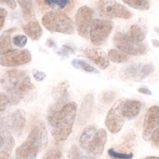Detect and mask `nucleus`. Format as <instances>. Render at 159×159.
Returning <instances> with one entry per match:
<instances>
[{
    "label": "nucleus",
    "mask_w": 159,
    "mask_h": 159,
    "mask_svg": "<svg viewBox=\"0 0 159 159\" xmlns=\"http://www.w3.org/2000/svg\"><path fill=\"white\" fill-rule=\"evenodd\" d=\"M0 84L12 104L18 103L28 92L34 88L25 72L19 70L6 71L0 78Z\"/></svg>",
    "instance_id": "1"
},
{
    "label": "nucleus",
    "mask_w": 159,
    "mask_h": 159,
    "mask_svg": "<svg viewBox=\"0 0 159 159\" xmlns=\"http://www.w3.org/2000/svg\"><path fill=\"white\" fill-rule=\"evenodd\" d=\"M77 104L73 101L66 103L58 112L48 115V120L52 127L51 133L56 140L64 141L71 134Z\"/></svg>",
    "instance_id": "2"
},
{
    "label": "nucleus",
    "mask_w": 159,
    "mask_h": 159,
    "mask_svg": "<svg viewBox=\"0 0 159 159\" xmlns=\"http://www.w3.org/2000/svg\"><path fill=\"white\" fill-rule=\"evenodd\" d=\"M48 142L47 132L45 123L37 122L26 140L16 150L17 159H36L38 154Z\"/></svg>",
    "instance_id": "3"
},
{
    "label": "nucleus",
    "mask_w": 159,
    "mask_h": 159,
    "mask_svg": "<svg viewBox=\"0 0 159 159\" xmlns=\"http://www.w3.org/2000/svg\"><path fill=\"white\" fill-rule=\"evenodd\" d=\"M107 140V133L104 129H97L94 126H89L82 132L80 145L87 153L94 157H99L104 150Z\"/></svg>",
    "instance_id": "4"
},
{
    "label": "nucleus",
    "mask_w": 159,
    "mask_h": 159,
    "mask_svg": "<svg viewBox=\"0 0 159 159\" xmlns=\"http://www.w3.org/2000/svg\"><path fill=\"white\" fill-rule=\"evenodd\" d=\"M42 23L51 32L65 34L74 33L75 29L72 20L61 11H51L46 13L42 17Z\"/></svg>",
    "instance_id": "5"
},
{
    "label": "nucleus",
    "mask_w": 159,
    "mask_h": 159,
    "mask_svg": "<svg viewBox=\"0 0 159 159\" xmlns=\"http://www.w3.org/2000/svg\"><path fill=\"white\" fill-rule=\"evenodd\" d=\"M97 9L99 16L105 19L116 17L128 19L132 16L127 8L115 0H99Z\"/></svg>",
    "instance_id": "6"
},
{
    "label": "nucleus",
    "mask_w": 159,
    "mask_h": 159,
    "mask_svg": "<svg viewBox=\"0 0 159 159\" xmlns=\"http://www.w3.org/2000/svg\"><path fill=\"white\" fill-rule=\"evenodd\" d=\"M113 43L117 48L126 54L139 56L145 54L147 52V47L143 43L134 42L126 34L121 32L115 34Z\"/></svg>",
    "instance_id": "7"
},
{
    "label": "nucleus",
    "mask_w": 159,
    "mask_h": 159,
    "mask_svg": "<svg viewBox=\"0 0 159 159\" xmlns=\"http://www.w3.org/2000/svg\"><path fill=\"white\" fill-rule=\"evenodd\" d=\"M113 28V22L107 20L95 19L92 20L89 37L91 42L95 45H99L107 39Z\"/></svg>",
    "instance_id": "8"
},
{
    "label": "nucleus",
    "mask_w": 159,
    "mask_h": 159,
    "mask_svg": "<svg viewBox=\"0 0 159 159\" xmlns=\"http://www.w3.org/2000/svg\"><path fill=\"white\" fill-rule=\"evenodd\" d=\"M122 99L123 98H121L115 102L109 111L106 118L105 124L112 134L119 132L127 120L122 111Z\"/></svg>",
    "instance_id": "9"
},
{
    "label": "nucleus",
    "mask_w": 159,
    "mask_h": 159,
    "mask_svg": "<svg viewBox=\"0 0 159 159\" xmlns=\"http://www.w3.org/2000/svg\"><path fill=\"white\" fill-rule=\"evenodd\" d=\"M31 59V53L27 49L12 50L0 57V65L8 67L19 66L30 62Z\"/></svg>",
    "instance_id": "10"
},
{
    "label": "nucleus",
    "mask_w": 159,
    "mask_h": 159,
    "mask_svg": "<svg viewBox=\"0 0 159 159\" xmlns=\"http://www.w3.org/2000/svg\"><path fill=\"white\" fill-rule=\"evenodd\" d=\"M93 11L86 6L78 9L75 15V25L80 36L86 37L90 30Z\"/></svg>",
    "instance_id": "11"
},
{
    "label": "nucleus",
    "mask_w": 159,
    "mask_h": 159,
    "mask_svg": "<svg viewBox=\"0 0 159 159\" xmlns=\"http://www.w3.org/2000/svg\"><path fill=\"white\" fill-rule=\"evenodd\" d=\"M159 125V106H152L149 107L145 116L142 137L145 141H148L152 132Z\"/></svg>",
    "instance_id": "12"
},
{
    "label": "nucleus",
    "mask_w": 159,
    "mask_h": 159,
    "mask_svg": "<svg viewBox=\"0 0 159 159\" xmlns=\"http://www.w3.org/2000/svg\"><path fill=\"white\" fill-rule=\"evenodd\" d=\"M143 66L142 63H133L124 67L120 73V78L125 81H142L146 78L143 71Z\"/></svg>",
    "instance_id": "13"
},
{
    "label": "nucleus",
    "mask_w": 159,
    "mask_h": 159,
    "mask_svg": "<svg viewBox=\"0 0 159 159\" xmlns=\"http://www.w3.org/2000/svg\"><path fill=\"white\" fill-rule=\"evenodd\" d=\"M83 53L86 57L94 62L101 70H104L108 66L109 58L101 49L88 48L84 50Z\"/></svg>",
    "instance_id": "14"
},
{
    "label": "nucleus",
    "mask_w": 159,
    "mask_h": 159,
    "mask_svg": "<svg viewBox=\"0 0 159 159\" xmlns=\"http://www.w3.org/2000/svg\"><path fill=\"white\" fill-rule=\"evenodd\" d=\"M7 120L9 129L16 135H20L25 125V113L24 111L22 109L16 110Z\"/></svg>",
    "instance_id": "15"
},
{
    "label": "nucleus",
    "mask_w": 159,
    "mask_h": 159,
    "mask_svg": "<svg viewBox=\"0 0 159 159\" xmlns=\"http://www.w3.org/2000/svg\"><path fill=\"white\" fill-rule=\"evenodd\" d=\"M94 102V97L92 93L87 94L81 102L78 115V123L83 125L86 124L90 118Z\"/></svg>",
    "instance_id": "16"
},
{
    "label": "nucleus",
    "mask_w": 159,
    "mask_h": 159,
    "mask_svg": "<svg viewBox=\"0 0 159 159\" xmlns=\"http://www.w3.org/2000/svg\"><path fill=\"white\" fill-rule=\"evenodd\" d=\"M121 107L125 118L130 120L134 119L139 114L142 102L137 100H129L126 98H123Z\"/></svg>",
    "instance_id": "17"
},
{
    "label": "nucleus",
    "mask_w": 159,
    "mask_h": 159,
    "mask_svg": "<svg viewBox=\"0 0 159 159\" xmlns=\"http://www.w3.org/2000/svg\"><path fill=\"white\" fill-rule=\"evenodd\" d=\"M147 34V28L144 25L136 24L130 27L126 35L134 42H142L145 39Z\"/></svg>",
    "instance_id": "18"
},
{
    "label": "nucleus",
    "mask_w": 159,
    "mask_h": 159,
    "mask_svg": "<svg viewBox=\"0 0 159 159\" xmlns=\"http://www.w3.org/2000/svg\"><path fill=\"white\" fill-rule=\"evenodd\" d=\"M24 32L33 40H38L42 35V30L39 22L30 21L22 26Z\"/></svg>",
    "instance_id": "19"
},
{
    "label": "nucleus",
    "mask_w": 159,
    "mask_h": 159,
    "mask_svg": "<svg viewBox=\"0 0 159 159\" xmlns=\"http://www.w3.org/2000/svg\"><path fill=\"white\" fill-rule=\"evenodd\" d=\"M16 30L15 27L9 29L0 35V55H4L12 50L11 35Z\"/></svg>",
    "instance_id": "20"
},
{
    "label": "nucleus",
    "mask_w": 159,
    "mask_h": 159,
    "mask_svg": "<svg viewBox=\"0 0 159 159\" xmlns=\"http://www.w3.org/2000/svg\"><path fill=\"white\" fill-rule=\"evenodd\" d=\"M74 0H41L47 7L53 9L67 10L71 7Z\"/></svg>",
    "instance_id": "21"
},
{
    "label": "nucleus",
    "mask_w": 159,
    "mask_h": 159,
    "mask_svg": "<svg viewBox=\"0 0 159 159\" xmlns=\"http://www.w3.org/2000/svg\"><path fill=\"white\" fill-rule=\"evenodd\" d=\"M15 145V140L10 133L6 137V140L2 150L0 152V159H8L10 157L13 147Z\"/></svg>",
    "instance_id": "22"
},
{
    "label": "nucleus",
    "mask_w": 159,
    "mask_h": 159,
    "mask_svg": "<svg viewBox=\"0 0 159 159\" xmlns=\"http://www.w3.org/2000/svg\"><path fill=\"white\" fill-rule=\"evenodd\" d=\"M108 58L111 61L117 63L125 62L129 59L126 53L116 49H111L108 52Z\"/></svg>",
    "instance_id": "23"
},
{
    "label": "nucleus",
    "mask_w": 159,
    "mask_h": 159,
    "mask_svg": "<svg viewBox=\"0 0 159 159\" xmlns=\"http://www.w3.org/2000/svg\"><path fill=\"white\" fill-rule=\"evenodd\" d=\"M122 1L131 7L138 10H148L150 8L148 0H122Z\"/></svg>",
    "instance_id": "24"
},
{
    "label": "nucleus",
    "mask_w": 159,
    "mask_h": 159,
    "mask_svg": "<svg viewBox=\"0 0 159 159\" xmlns=\"http://www.w3.org/2000/svg\"><path fill=\"white\" fill-rule=\"evenodd\" d=\"M107 154L110 159H132L134 154L132 152H124L118 151L114 148H111L107 151Z\"/></svg>",
    "instance_id": "25"
},
{
    "label": "nucleus",
    "mask_w": 159,
    "mask_h": 159,
    "mask_svg": "<svg viewBox=\"0 0 159 159\" xmlns=\"http://www.w3.org/2000/svg\"><path fill=\"white\" fill-rule=\"evenodd\" d=\"M20 5L24 16L26 18L31 17L33 16V6L32 0H17Z\"/></svg>",
    "instance_id": "26"
},
{
    "label": "nucleus",
    "mask_w": 159,
    "mask_h": 159,
    "mask_svg": "<svg viewBox=\"0 0 159 159\" xmlns=\"http://www.w3.org/2000/svg\"><path fill=\"white\" fill-rule=\"evenodd\" d=\"M71 65L76 68H81L83 70H84L86 72H94L97 73L98 71L92 66H91L89 64H88L87 62H86L84 60H73L71 61Z\"/></svg>",
    "instance_id": "27"
},
{
    "label": "nucleus",
    "mask_w": 159,
    "mask_h": 159,
    "mask_svg": "<svg viewBox=\"0 0 159 159\" xmlns=\"http://www.w3.org/2000/svg\"><path fill=\"white\" fill-rule=\"evenodd\" d=\"M68 159H95V158L93 157L84 155L76 145H73L69 150Z\"/></svg>",
    "instance_id": "28"
},
{
    "label": "nucleus",
    "mask_w": 159,
    "mask_h": 159,
    "mask_svg": "<svg viewBox=\"0 0 159 159\" xmlns=\"http://www.w3.org/2000/svg\"><path fill=\"white\" fill-rule=\"evenodd\" d=\"M68 86V83L63 82L60 84L57 87L54 88L52 92L53 96H54V98H55L56 99H58L61 96L66 94Z\"/></svg>",
    "instance_id": "29"
},
{
    "label": "nucleus",
    "mask_w": 159,
    "mask_h": 159,
    "mask_svg": "<svg viewBox=\"0 0 159 159\" xmlns=\"http://www.w3.org/2000/svg\"><path fill=\"white\" fill-rule=\"evenodd\" d=\"M12 42L16 46L19 47H23L26 45L27 39L25 35L19 34L13 37Z\"/></svg>",
    "instance_id": "30"
},
{
    "label": "nucleus",
    "mask_w": 159,
    "mask_h": 159,
    "mask_svg": "<svg viewBox=\"0 0 159 159\" xmlns=\"http://www.w3.org/2000/svg\"><path fill=\"white\" fill-rule=\"evenodd\" d=\"M61 153L58 149H51L43 157V159H61Z\"/></svg>",
    "instance_id": "31"
},
{
    "label": "nucleus",
    "mask_w": 159,
    "mask_h": 159,
    "mask_svg": "<svg viewBox=\"0 0 159 159\" xmlns=\"http://www.w3.org/2000/svg\"><path fill=\"white\" fill-rule=\"evenodd\" d=\"M9 102H10V101L7 95L0 92V112L6 109Z\"/></svg>",
    "instance_id": "32"
},
{
    "label": "nucleus",
    "mask_w": 159,
    "mask_h": 159,
    "mask_svg": "<svg viewBox=\"0 0 159 159\" xmlns=\"http://www.w3.org/2000/svg\"><path fill=\"white\" fill-rule=\"evenodd\" d=\"M150 139H151L153 145L159 148V127H157V128L152 132Z\"/></svg>",
    "instance_id": "33"
},
{
    "label": "nucleus",
    "mask_w": 159,
    "mask_h": 159,
    "mask_svg": "<svg viewBox=\"0 0 159 159\" xmlns=\"http://www.w3.org/2000/svg\"><path fill=\"white\" fill-rule=\"evenodd\" d=\"M33 76H34V78L37 81H42L46 77V75L44 72L38 71L36 70H34L33 71Z\"/></svg>",
    "instance_id": "34"
},
{
    "label": "nucleus",
    "mask_w": 159,
    "mask_h": 159,
    "mask_svg": "<svg viewBox=\"0 0 159 159\" xmlns=\"http://www.w3.org/2000/svg\"><path fill=\"white\" fill-rule=\"evenodd\" d=\"M7 15V11L2 7H0V30H1V29L4 25L5 19Z\"/></svg>",
    "instance_id": "35"
},
{
    "label": "nucleus",
    "mask_w": 159,
    "mask_h": 159,
    "mask_svg": "<svg viewBox=\"0 0 159 159\" xmlns=\"http://www.w3.org/2000/svg\"><path fill=\"white\" fill-rule=\"evenodd\" d=\"M0 4H5L12 9H14L16 7L15 0H0Z\"/></svg>",
    "instance_id": "36"
},
{
    "label": "nucleus",
    "mask_w": 159,
    "mask_h": 159,
    "mask_svg": "<svg viewBox=\"0 0 159 159\" xmlns=\"http://www.w3.org/2000/svg\"><path fill=\"white\" fill-rule=\"evenodd\" d=\"M10 133L9 131H1L0 130V149L2 148L4 145L6 135Z\"/></svg>",
    "instance_id": "37"
},
{
    "label": "nucleus",
    "mask_w": 159,
    "mask_h": 159,
    "mask_svg": "<svg viewBox=\"0 0 159 159\" xmlns=\"http://www.w3.org/2000/svg\"><path fill=\"white\" fill-rule=\"evenodd\" d=\"M138 91L140 93H142V94H145V95H148V96H150V95H152V92L151 91L147 88H140L139 89H138Z\"/></svg>",
    "instance_id": "38"
},
{
    "label": "nucleus",
    "mask_w": 159,
    "mask_h": 159,
    "mask_svg": "<svg viewBox=\"0 0 159 159\" xmlns=\"http://www.w3.org/2000/svg\"><path fill=\"white\" fill-rule=\"evenodd\" d=\"M152 45L157 48H159V41L157 39H152Z\"/></svg>",
    "instance_id": "39"
},
{
    "label": "nucleus",
    "mask_w": 159,
    "mask_h": 159,
    "mask_svg": "<svg viewBox=\"0 0 159 159\" xmlns=\"http://www.w3.org/2000/svg\"><path fill=\"white\" fill-rule=\"evenodd\" d=\"M144 159H159V157L156 156H148L145 157Z\"/></svg>",
    "instance_id": "40"
}]
</instances>
